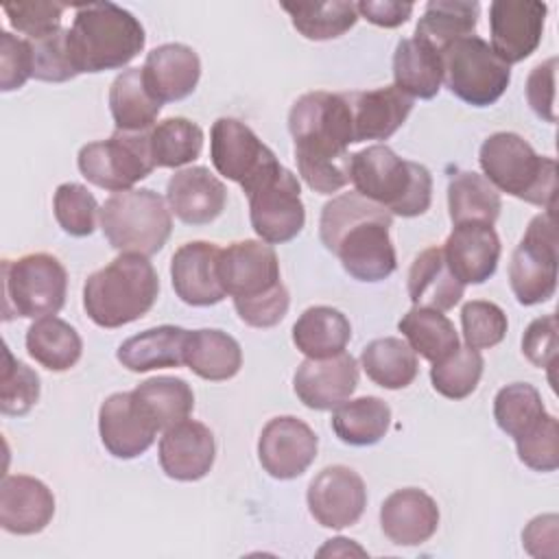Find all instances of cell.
<instances>
[{
	"instance_id": "obj_18",
	"label": "cell",
	"mask_w": 559,
	"mask_h": 559,
	"mask_svg": "<svg viewBox=\"0 0 559 559\" xmlns=\"http://www.w3.org/2000/svg\"><path fill=\"white\" fill-rule=\"evenodd\" d=\"M358 386V365L347 352L328 358H306L293 378L299 402L314 411H332Z\"/></svg>"
},
{
	"instance_id": "obj_41",
	"label": "cell",
	"mask_w": 559,
	"mask_h": 559,
	"mask_svg": "<svg viewBox=\"0 0 559 559\" xmlns=\"http://www.w3.org/2000/svg\"><path fill=\"white\" fill-rule=\"evenodd\" d=\"M155 168H179L194 162L203 148V131L188 118H166L148 131Z\"/></svg>"
},
{
	"instance_id": "obj_23",
	"label": "cell",
	"mask_w": 559,
	"mask_h": 559,
	"mask_svg": "<svg viewBox=\"0 0 559 559\" xmlns=\"http://www.w3.org/2000/svg\"><path fill=\"white\" fill-rule=\"evenodd\" d=\"M55 515L52 491L33 476L11 474L0 485V526L13 535H35Z\"/></svg>"
},
{
	"instance_id": "obj_25",
	"label": "cell",
	"mask_w": 559,
	"mask_h": 559,
	"mask_svg": "<svg viewBox=\"0 0 559 559\" xmlns=\"http://www.w3.org/2000/svg\"><path fill=\"white\" fill-rule=\"evenodd\" d=\"M380 526L395 546H419L437 533L439 507L421 489H397L380 507Z\"/></svg>"
},
{
	"instance_id": "obj_36",
	"label": "cell",
	"mask_w": 559,
	"mask_h": 559,
	"mask_svg": "<svg viewBox=\"0 0 559 559\" xmlns=\"http://www.w3.org/2000/svg\"><path fill=\"white\" fill-rule=\"evenodd\" d=\"M360 367L371 382L391 391L408 386L419 371L417 354L397 336H382L367 343L360 354Z\"/></svg>"
},
{
	"instance_id": "obj_43",
	"label": "cell",
	"mask_w": 559,
	"mask_h": 559,
	"mask_svg": "<svg viewBox=\"0 0 559 559\" xmlns=\"http://www.w3.org/2000/svg\"><path fill=\"white\" fill-rule=\"evenodd\" d=\"M282 9L290 15L293 26L306 39L314 41L336 39L358 22L356 4L345 0L314 4H282Z\"/></svg>"
},
{
	"instance_id": "obj_11",
	"label": "cell",
	"mask_w": 559,
	"mask_h": 559,
	"mask_svg": "<svg viewBox=\"0 0 559 559\" xmlns=\"http://www.w3.org/2000/svg\"><path fill=\"white\" fill-rule=\"evenodd\" d=\"M81 175L109 192L133 190V186L146 179L153 168V155L148 146V131H118L98 142H90L76 157Z\"/></svg>"
},
{
	"instance_id": "obj_3",
	"label": "cell",
	"mask_w": 559,
	"mask_h": 559,
	"mask_svg": "<svg viewBox=\"0 0 559 559\" xmlns=\"http://www.w3.org/2000/svg\"><path fill=\"white\" fill-rule=\"evenodd\" d=\"M218 277L234 297L238 317L251 328H273L288 312L275 249L264 240H238L221 249Z\"/></svg>"
},
{
	"instance_id": "obj_20",
	"label": "cell",
	"mask_w": 559,
	"mask_h": 559,
	"mask_svg": "<svg viewBox=\"0 0 559 559\" xmlns=\"http://www.w3.org/2000/svg\"><path fill=\"white\" fill-rule=\"evenodd\" d=\"M98 432L105 450L116 459L144 454L157 435V426L144 415L133 393H114L98 408Z\"/></svg>"
},
{
	"instance_id": "obj_7",
	"label": "cell",
	"mask_w": 559,
	"mask_h": 559,
	"mask_svg": "<svg viewBox=\"0 0 559 559\" xmlns=\"http://www.w3.org/2000/svg\"><path fill=\"white\" fill-rule=\"evenodd\" d=\"M483 177L496 188L526 203L555 212L557 162L537 155L518 133H491L478 153Z\"/></svg>"
},
{
	"instance_id": "obj_4",
	"label": "cell",
	"mask_w": 559,
	"mask_h": 559,
	"mask_svg": "<svg viewBox=\"0 0 559 559\" xmlns=\"http://www.w3.org/2000/svg\"><path fill=\"white\" fill-rule=\"evenodd\" d=\"M68 44L79 74L105 72L133 61L142 52L146 35L131 11L114 2H92L76 7Z\"/></svg>"
},
{
	"instance_id": "obj_22",
	"label": "cell",
	"mask_w": 559,
	"mask_h": 559,
	"mask_svg": "<svg viewBox=\"0 0 559 559\" xmlns=\"http://www.w3.org/2000/svg\"><path fill=\"white\" fill-rule=\"evenodd\" d=\"M170 212L188 225H207L221 216L227 203V188L205 166L177 170L166 183Z\"/></svg>"
},
{
	"instance_id": "obj_55",
	"label": "cell",
	"mask_w": 559,
	"mask_h": 559,
	"mask_svg": "<svg viewBox=\"0 0 559 559\" xmlns=\"http://www.w3.org/2000/svg\"><path fill=\"white\" fill-rule=\"evenodd\" d=\"M358 15H362L365 20H369L376 26L382 28H395L402 26L411 13H413V4L411 2H393V0H362L356 4Z\"/></svg>"
},
{
	"instance_id": "obj_39",
	"label": "cell",
	"mask_w": 559,
	"mask_h": 559,
	"mask_svg": "<svg viewBox=\"0 0 559 559\" xmlns=\"http://www.w3.org/2000/svg\"><path fill=\"white\" fill-rule=\"evenodd\" d=\"M498 190L478 173L461 170L448 183V210L454 225L487 223L493 225L500 216Z\"/></svg>"
},
{
	"instance_id": "obj_45",
	"label": "cell",
	"mask_w": 559,
	"mask_h": 559,
	"mask_svg": "<svg viewBox=\"0 0 559 559\" xmlns=\"http://www.w3.org/2000/svg\"><path fill=\"white\" fill-rule=\"evenodd\" d=\"M52 210L59 227L76 238L90 236L96 229L98 203L94 194L81 183H61L55 190Z\"/></svg>"
},
{
	"instance_id": "obj_29",
	"label": "cell",
	"mask_w": 559,
	"mask_h": 559,
	"mask_svg": "<svg viewBox=\"0 0 559 559\" xmlns=\"http://www.w3.org/2000/svg\"><path fill=\"white\" fill-rule=\"evenodd\" d=\"M393 81L411 98H435L443 83L441 52L426 39H400L393 52Z\"/></svg>"
},
{
	"instance_id": "obj_24",
	"label": "cell",
	"mask_w": 559,
	"mask_h": 559,
	"mask_svg": "<svg viewBox=\"0 0 559 559\" xmlns=\"http://www.w3.org/2000/svg\"><path fill=\"white\" fill-rule=\"evenodd\" d=\"M500 251V238L487 223L454 225L443 245L448 266L463 284L487 282L498 269Z\"/></svg>"
},
{
	"instance_id": "obj_33",
	"label": "cell",
	"mask_w": 559,
	"mask_h": 559,
	"mask_svg": "<svg viewBox=\"0 0 559 559\" xmlns=\"http://www.w3.org/2000/svg\"><path fill=\"white\" fill-rule=\"evenodd\" d=\"M352 338L347 317L332 306H312L293 325V343L308 358H328L345 352Z\"/></svg>"
},
{
	"instance_id": "obj_26",
	"label": "cell",
	"mask_w": 559,
	"mask_h": 559,
	"mask_svg": "<svg viewBox=\"0 0 559 559\" xmlns=\"http://www.w3.org/2000/svg\"><path fill=\"white\" fill-rule=\"evenodd\" d=\"M352 111L354 142L389 140L408 118L413 98L395 85L365 92H345Z\"/></svg>"
},
{
	"instance_id": "obj_37",
	"label": "cell",
	"mask_w": 559,
	"mask_h": 559,
	"mask_svg": "<svg viewBox=\"0 0 559 559\" xmlns=\"http://www.w3.org/2000/svg\"><path fill=\"white\" fill-rule=\"evenodd\" d=\"M391 424V408L376 395L345 400L332 413V430L347 445L378 443Z\"/></svg>"
},
{
	"instance_id": "obj_53",
	"label": "cell",
	"mask_w": 559,
	"mask_h": 559,
	"mask_svg": "<svg viewBox=\"0 0 559 559\" xmlns=\"http://www.w3.org/2000/svg\"><path fill=\"white\" fill-rule=\"evenodd\" d=\"M557 57L537 63L526 79V100L531 109L546 122H557L555 96H557Z\"/></svg>"
},
{
	"instance_id": "obj_28",
	"label": "cell",
	"mask_w": 559,
	"mask_h": 559,
	"mask_svg": "<svg viewBox=\"0 0 559 559\" xmlns=\"http://www.w3.org/2000/svg\"><path fill=\"white\" fill-rule=\"evenodd\" d=\"M465 284L450 271L443 247L424 249L408 269V297L417 308L450 310L463 297Z\"/></svg>"
},
{
	"instance_id": "obj_12",
	"label": "cell",
	"mask_w": 559,
	"mask_h": 559,
	"mask_svg": "<svg viewBox=\"0 0 559 559\" xmlns=\"http://www.w3.org/2000/svg\"><path fill=\"white\" fill-rule=\"evenodd\" d=\"M557 225L555 212L537 214L509 262V284L522 306L548 301L557 290Z\"/></svg>"
},
{
	"instance_id": "obj_49",
	"label": "cell",
	"mask_w": 559,
	"mask_h": 559,
	"mask_svg": "<svg viewBox=\"0 0 559 559\" xmlns=\"http://www.w3.org/2000/svg\"><path fill=\"white\" fill-rule=\"evenodd\" d=\"M520 461L535 472H555L559 467V421L555 415L546 417L524 437L515 441Z\"/></svg>"
},
{
	"instance_id": "obj_42",
	"label": "cell",
	"mask_w": 559,
	"mask_h": 559,
	"mask_svg": "<svg viewBox=\"0 0 559 559\" xmlns=\"http://www.w3.org/2000/svg\"><path fill=\"white\" fill-rule=\"evenodd\" d=\"M546 417L539 391L528 382L502 386L493 397V419L502 432L518 441Z\"/></svg>"
},
{
	"instance_id": "obj_16",
	"label": "cell",
	"mask_w": 559,
	"mask_h": 559,
	"mask_svg": "<svg viewBox=\"0 0 559 559\" xmlns=\"http://www.w3.org/2000/svg\"><path fill=\"white\" fill-rule=\"evenodd\" d=\"M319 439L314 430L293 417H273L260 432L258 459L264 472L277 480L301 476L317 459Z\"/></svg>"
},
{
	"instance_id": "obj_27",
	"label": "cell",
	"mask_w": 559,
	"mask_h": 559,
	"mask_svg": "<svg viewBox=\"0 0 559 559\" xmlns=\"http://www.w3.org/2000/svg\"><path fill=\"white\" fill-rule=\"evenodd\" d=\"M142 76L159 103L181 100L194 92L201 79V59L186 44H162L146 55Z\"/></svg>"
},
{
	"instance_id": "obj_30",
	"label": "cell",
	"mask_w": 559,
	"mask_h": 559,
	"mask_svg": "<svg viewBox=\"0 0 559 559\" xmlns=\"http://www.w3.org/2000/svg\"><path fill=\"white\" fill-rule=\"evenodd\" d=\"M186 341L188 330L179 325H159L127 338L118 347L116 358L122 367L135 373L164 367H181L186 365Z\"/></svg>"
},
{
	"instance_id": "obj_19",
	"label": "cell",
	"mask_w": 559,
	"mask_h": 559,
	"mask_svg": "<svg viewBox=\"0 0 559 559\" xmlns=\"http://www.w3.org/2000/svg\"><path fill=\"white\" fill-rule=\"evenodd\" d=\"M221 247L205 240L181 245L170 260V277L177 297L188 306H214L225 299L218 277Z\"/></svg>"
},
{
	"instance_id": "obj_14",
	"label": "cell",
	"mask_w": 559,
	"mask_h": 559,
	"mask_svg": "<svg viewBox=\"0 0 559 559\" xmlns=\"http://www.w3.org/2000/svg\"><path fill=\"white\" fill-rule=\"evenodd\" d=\"M249 218L260 240L282 245L297 238L306 225L299 179L284 166L262 179L249 194Z\"/></svg>"
},
{
	"instance_id": "obj_34",
	"label": "cell",
	"mask_w": 559,
	"mask_h": 559,
	"mask_svg": "<svg viewBox=\"0 0 559 559\" xmlns=\"http://www.w3.org/2000/svg\"><path fill=\"white\" fill-rule=\"evenodd\" d=\"M26 352L48 371H68L79 362L83 341L68 321L52 314L31 323L26 330Z\"/></svg>"
},
{
	"instance_id": "obj_50",
	"label": "cell",
	"mask_w": 559,
	"mask_h": 559,
	"mask_svg": "<svg viewBox=\"0 0 559 559\" xmlns=\"http://www.w3.org/2000/svg\"><path fill=\"white\" fill-rule=\"evenodd\" d=\"M66 4L61 2H13L4 4V13L17 33L37 39L61 28V15Z\"/></svg>"
},
{
	"instance_id": "obj_17",
	"label": "cell",
	"mask_w": 559,
	"mask_h": 559,
	"mask_svg": "<svg viewBox=\"0 0 559 559\" xmlns=\"http://www.w3.org/2000/svg\"><path fill=\"white\" fill-rule=\"evenodd\" d=\"M306 500L321 526L345 528L356 524L367 507L365 480L347 465H330L310 480Z\"/></svg>"
},
{
	"instance_id": "obj_10",
	"label": "cell",
	"mask_w": 559,
	"mask_h": 559,
	"mask_svg": "<svg viewBox=\"0 0 559 559\" xmlns=\"http://www.w3.org/2000/svg\"><path fill=\"white\" fill-rule=\"evenodd\" d=\"M441 63L445 87L474 107L493 105L511 83V66L478 35H467L445 46Z\"/></svg>"
},
{
	"instance_id": "obj_31",
	"label": "cell",
	"mask_w": 559,
	"mask_h": 559,
	"mask_svg": "<svg viewBox=\"0 0 559 559\" xmlns=\"http://www.w3.org/2000/svg\"><path fill=\"white\" fill-rule=\"evenodd\" d=\"M186 365L203 380L221 382L234 378L242 367V349L234 336L223 330H194L186 341Z\"/></svg>"
},
{
	"instance_id": "obj_15",
	"label": "cell",
	"mask_w": 559,
	"mask_h": 559,
	"mask_svg": "<svg viewBox=\"0 0 559 559\" xmlns=\"http://www.w3.org/2000/svg\"><path fill=\"white\" fill-rule=\"evenodd\" d=\"M548 7L539 0H496L489 4L491 50L507 63H520L542 44Z\"/></svg>"
},
{
	"instance_id": "obj_48",
	"label": "cell",
	"mask_w": 559,
	"mask_h": 559,
	"mask_svg": "<svg viewBox=\"0 0 559 559\" xmlns=\"http://www.w3.org/2000/svg\"><path fill=\"white\" fill-rule=\"evenodd\" d=\"M461 325L465 345L472 349H489L498 345L509 328L504 310L485 299H472L463 306Z\"/></svg>"
},
{
	"instance_id": "obj_44",
	"label": "cell",
	"mask_w": 559,
	"mask_h": 559,
	"mask_svg": "<svg viewBox=\"0 0 559 559\" xmlns=\"http://www.w3.org/2000/svg\"><path fill=\"white\" fill-rule=\"evenodd\" d=\"M485 360L478 349L456 347L448 358L439 360L430 369V382L437 393L448 400H465L480 382Z\"/></svg>"
},
{
	"instance_id": "obj_46",
	"label": "cell",
	"mask_w": 559,
	"mask_h": 559,
	"mask_svg": "<svg viewBox=\"0 0 559 559\" xmlns=\"http://www.w3.org/2000/svg\"><path fill=\"white\" fill-rule=\"evenodd\" d=\"M39 400V376L24 362L15 360L4 347V367L0 380V411L2 415H26Z\"/></svg>"
},
{
	"instance_id": "obj_35",
	"label": "cell",
	"mask_w": 559,
	"mask_h": 559,
	"mask_svg": "<svg viewBox=\"0 0 559 559\" xmlns=\"http://www.w3.org/2000/svg\"><path fill=\"white\" fill-rule=\"evenodd\" d=\"M131 393L144 415L157 426V430H166L188 419L194 408V393L190 384L175 376L148 378L140 382Z\"/></svg>"
},
{
	"instance_id": "obj_8",
	"label": "cell",
	"mask_w": 559,
	"mask_h": 559,
	"mask_svg": "<svg viewBox=\"0 0 559 559\" xmlns=\"http://www.w3.org/2000/svg\"><path fill=\"white\" fill-rule=\"evenodd\" d=\"M100 229L120 253L153 255L162 251L173 218L166 199L148 188L114 192L100 207Z\"/></svg>"
},
{
	"instance_id": "obj_21",
	"label": "cell",
	"mask_w": 559,
	"mask_h": 559,
	"mask_svg": "<svg viewBox=\"0 0 559 559\" xmlns=\"http://www.w3.org/2000/svg\"><path fill=\"white\" fill-rule=\"evenodd\" d=\"M214 459V435L201 421L183 419L166 428L159 439V465L168 478L201 480L212 469Z\"/></svg>"
},
{
	"instance_id": "obj_2",
	"label": "cell",
	"mask_w": 559,
	"mask_h": 559,
	"mask_svg": "<svg viewBox=\"0 0 559 559\" xmlns=\"http://www.w3.org/2000/svg\"><path fill=\"white\" fill-rule=\"evenodd\" d=\"M391 223L393 214L354 190L323 205L319 236L354 280L382 282L397 266Z\"/></svg>"
},
{
	"instance_id": "obj_6",
	"label": "cell",
	"mask_w": 559,
	"mask_h": 559,
	"mask_svg": "<svg viewBox=\"0 0 559 559\" xmlns=\"http://www.w3.org/2000/svg\"><path fill=\"white\" fill-rule=\"evenodd\" d=\"M352 181L356 192L404 218L424 214L432 201L430 170L402 159L386 144H373L352 155Z\"/></svg>"
},
{
	"instance_id": "obj_51",
	"label": "cell",
	"mask_w": 559,
	"mask_h": 559,
	"mask_svg": "<svg viewBox=\"0 0 559 559\" xmlns=\"http://www.w3.org/2000/svg\"><path fill=\"white\" fill-rule=\"evenodd\" d=\"M33 76V55L28 39L0 31V90H20Z\"/></svg>"
},
{
	"instance_id": "obj_54",
	"label": "cell",
	"mask_w": 559,
	"mask_h": 559,
	"mask_svg": "<svg viewBox=\"0 0 559 559\" xmlns=\"http://www.w3.org/2000/svg\"><path fill=\"white\" fill-rule=\"evenodd\" d=\"M557 524L559 518L555 513L533 518L522 531V544L533 557H557Z\"/></svg>"
},
{
	"instance_id": "obj_13",
	"label": "cell",
	"mask_w": 559,
	"mask_h": 559,
	"mask_svg": "<svg viewBox=\"0 0 559 559\" xmlns=\"http://www.w3.org/2000/svg\"><path fill=\"white\" fill-rule=\"evenodd\" d=\"M210 157L218 175L236 181L245 194L282 166L275 153L236 118H218L212 124Z\"/></svg>"
},
{
	"instance_id": "obj_47",
	"label": "cell",
	"mask_w": 559,
	"mask_h": 559,
	"mask_svg": "<svg viewBox=\"0 0 559 559\" xmlns=\"http://www.w3.org/2000/svg\"><path fill=\"white\" fill-rule=\"evenodd\" d=\"M28 44L33 55V79L63 83L79 74L70 55L68 28H59L50 35L28 39Z\"/></svg>"
},
{
	"instance_id": "obj_9",
	"label": "cell",
	"mask_w": 559,
	"mask_h": 559,
	"mask_svg": "<svg viewBox=\"0 0 559 559\" xmlns=\"http://www.w3.org/2000/svg\"><path fill=\"white\" fill-rule=\"evenodd\" d=\"M4 319H41L57 314L66 304L68 273L50 253H26L2 262Z\"/></svg>"
},
{
	"instance_id": "obj_38",
	"label": "cell",
	"mask_w": 559,
	"mask_h": 559,
	"mask_svg": "<svg viewBox=\"0 0 559 559\" xmlns=\"http://www.w3.org/2000/svg\"><path fill=\"white\" fill-rule=\"evenodd\" d=\"M402 336L415 354L432 365L448 358L459 347V334L454 323L441 314V310L413 306L397 323Z\"/></svg>"
},
{
	"instance_id": "obj_52",
	"label": "cell",
	"mask_w": 559,
	"mask_h": 559,
	"mask_svg": "<svg viewBox=\"0 0 559 559\" xmlns=\"http://www.w3.org/2000/svg\"><path fill=\"white\" fill-rule=\"evenodd\" d=\"M557 347H559L557 317L546 314L531 321V325L522 336V352L531 365L539 369H548L550 382H552V369L557 362Z\"/></svg>"
},
{
	"instance_id": "obj_32",
	"label": "cell",
	"mask_w": 559,
	"mask_h": 559,
	"mask_svg": "<svg viewBox=\"0 0 559 559\" xmlns=\"http://www.w3.org/2000/svg\"><path fill=\"white\" fill-rule=\"evenodd\" d=\"M109 109L118 131H151L162 111V103L146 90L142 68L122 70L109 87Z\"/></svg>"
},
{
	"instance_id": "obj_5",
	"label": "cell",
	"mask_w": 559,
	"mask_h": 559,
	"mask_svg": "<svg viewBox=\"0 0 559 559\" xmlns=\"http://www.w3.org/2000/svg\"><path fill=\"white\" fill-rule=\"evenodd\" d=\"M159 277L146 255L120 253L92 273L83 286V308L98 328H122L142 319L155 304Z\"/></svg>"
},
{
	"instance_id": "obj_40",
	"label": "cell",
	"mask_w": 559,
	"mask_h": 559,
	"mask_svg": "<svg viewBox=\"0 0 559 559\" xmlns=\"http://www.w3.org/2000/svg\"><path fill=\"white\" fill-rule=\"evenodd\" d=\"M478 2L430 0L415 26V37L426 39L439 52L452 41L474 33L478 24Z\"/></svg>"
},
{
	"instance_id": "obj_1",
	"label": "cell",
	"mask_w": 559,
	"mask_h": 559,
	"mask_svg": "<svg viewBox=\"0 0 559 559\" xmlns=\"http://www.w3.org/2000/svg\"><path fill=\"white\" fill-rule=\"evenodd\" d=\"M288 131L301 179L319 194L338 192L352 181V111L345 94L308 92L288 111Z\"/></svg>"
}]
</instances>
